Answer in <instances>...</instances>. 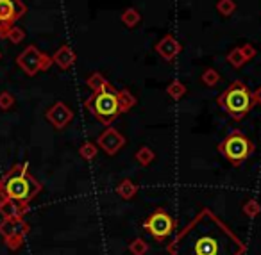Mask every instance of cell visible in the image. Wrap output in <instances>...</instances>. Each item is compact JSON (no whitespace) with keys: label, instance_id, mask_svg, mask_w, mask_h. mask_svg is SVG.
<instances>
[{"label":"cell","instance_id":"obj_9","mask_svg":"<svg viewBox=\"0 0 261 255\" xmlns=\"http://www.w3.org/2000/svg\"><path fill=\"white\" fill-rule=\"evenodd\" d=\"M125 143L127 141H125V137H123V134H120L118 130L113 129V127L104 129L97 137V147L100 148V150H104V154L109 155V157L118 154V152L125 147Z\"/></svg>","mask_w":261,"mask_h":255},{"label":"cell","instance_id":"obj_20","mask_svg":"<svg viewBox=\"0 0 261 255\" xmlns=\"http://www.w3.org/2000/svg\"><path fill=\"white\" fill-rule=\"evenodd\" d=\"M136 161H138V164L140 166H149V164H152L154 162V159H156V154H154V150L152 148H149V147H142L138 152H136Z\"/></svg>","mask_w":261,"mask_h":255},{"label":"cell","instance_id":"obj_6","mask_svg":"<svg viewBox=\"0 0 261 255\" xmlns=\"http://www.w3.org/2000/svg\"><path fill=\"white\" fill-rule=\"evenodd\" d=\"M16 65L20 66V70H22L25 75L34 77L40 72H47L54 63H52V55L41 52L40 48L34 47V45H27L18 54V58H16Z\"/></svg>","mask_w":261,"mask_h":255},{"label":"cell","instance_id":"obj_29","mask_svg":"<svg viewBox=\"0 0 261 255\" xmlns=\"http://www.w3.org/2000/svg\"><path fill=\"white\" fill-rule=\"evenodd\" d=\"M13 105H15V97L9 91H2L0 93V109L2 111H9Z\"/></svg>","mask_w":261,"mask_h":255},{"label":"cell","instance_id":"obj_10","mask_svg":"<svg viewBox=\"0 0 261 255\" xmlns=\"http://www.w3.org/2000/svg\"><path fill=\"white\" fill-rule=\"evenodd\" d=\"M45 116H47L48 123H50L56 130H63L73 120V111L65 102H56V104L45 112Z\"/></svg>","mask_w":261,"mask_h":255},{"label":"cell","instance_id":"obj_26","mask_svg":"<svg viewBox=\"0 0 261 255\" xmlns=\"http://www.w3.org/2000/svg\"><path fill=\"white\" fill-rule=\"evenodd\" d=\"M242 211H243V214L249 216V218H256L257 214H261V204L257 200H254V198H250V200H247L245 204H243Z\"/></svg>","mask_w":261,"mask_h":255},{"label":"cell","instance_id":"obj_18","mask_svg":"<svg viewBox=\"0 0 261 255\" xmlns=\"http://www.w3.org/2000/svg\"><path fill=\"white\" fill-rule=\"evenodd\" d=\"M108 79H106L104 75H102L100 72H93L91 75H88L86 79V86L90 88L91 93H97V91H102L106 86H108Z\"/></svg>","mask_w":261,"mask_h":255},{"label":"cell","instance_id":"obj_15","mask_svg":"<svg viewBox=\"0 0 261 255\" xmlns=\"http://www.w3.org/2000/svg\"><path fill=\"white\" fill-rule=\"evenodd\" d=\"M116 194H118L122 200H133V198L138 194V184L133 182L130 179H123L116 186Z\"/></svg>","mask_w":261,"mask_h":255},{"label":"cell","instance_id":"obj_31","mask_svg":"<svg viewBox=\"0 0 261 255\" xmlns=\"http://www.w3.org/2000/svg\"><path fill=\"white\" fill-rule=\"evenodd\" d=\"M252 100H254V105H261V84L252 91Z\"/></svg>","mask_w":261,"mask_h":255},{"label":"cell","instance_id":"obj_11","mask_svg":"<svg viewBox=\"0 0 261 255\" xmlns=\"http://www.w3.org/2000/svg\"><path fill=\"white\" fill-rule=\"evenodd\" d=\"M154 50H156V54L160 58H163V61L172 63L182 52V45L179 43V40L174 34H167V36H163L158 41Z\"/></svg>","mask_w":261,"mask_h":255},{"label":"cell","instance_id":"obj_7","mask_svg":"<svg viewBox=\"0 0 261 255\" xmlns=\"http://www.w3.org/2000/svg\"><path fill=\"white\" fill-rule=\"evenodd\" d=\"M143 229L150 234L156 241L163 243L165 239L172 236L175 229H177V221L168 214L165 209H156L149 214V218L143 221Z\"/></svg>","mask_w":261,"mask_h":255},{"label":"cell","instance_id":"obj_23","mask_svg":"<svg viewBox=\"0 0 261 255\" xmlns=\"http://www.w3.org/2000/svg\"><path fill=\"white\" fill-rule=\"evenodd\" d=\"M200 80H202L204 86L215 88L218 82H220V73H218L215 68H206L202 72V75H200Z\"/></svg>","mask_w":261,"mask_h":255},{"label":"cell","instance_id":"obj_16","mask_svg":"<svg viewBox=\"0 0 261 255\" xmlns=\"http://www.w3.org/2000/svg\"><path fill=\"white\" fill-rule=\"evenodd\" d=\"M120 22L125 27H129V29H135V27L142 22V15H140L138 9L127 8V9H123V13L120 15Z\"/></svg>","mask_w":261,"mask_h":255},{"label":"cell","instance_id":"obj_21","mask_svg":"<svg viewBox=\"0 0 261 255\" xmlns=\"http://www.w3.org/2000/svg\"><path fill=\"white\" fill-rule=\"evenodd\" d=\"M225 59H227V63L232 66V68H242V66L247 63L245 55L242 54V48L240 47H234L232 50H229V54L225 55Z\"/></svg>","mask_w":261,"mask_h":255},{"label":"cell","instance_id":"obj_3","mask_svg":"<svg viewBox=\"0 0 261 255\" xmlns=\"http://www.w3.org/2000/svg\"><path fill=\"white\" fill-rule=\"evenodd\" d=\"M217 104L220 109H224L234 122L243 120L254 107L252 100V91L242 82V80H234L227 86V90L217 98Z\"/></svg>","mask_w":261,"mask_h":255},{"label":"cell","instance_id":"obj_4","mask_svg":"<svg viewBox=\"0 0 261 255\" xmlns=\"http://www.w3.org/2000/svg\"><path fill=\"white\" fill-rule=\"evenodd\" d=\"M84 107L106 127H109L122 115L118 105V91L111 84H108L102 91L91 93V97L84 100Z\"/></svg>","mask_w":261,"mask_h":255},{"label":"cell","instance_id":"obj_2","mask_svg":"<svg viewBox=\"0 0 261 255\" xmlns=\"http://www.w3.org/2000/svg\"><path fill=\"white\" fill-rule=\"evenodd\" d=\"M41 184L29 173L27 164H15L0 179V202L4 198L29 204L41 191Z\"/></svg>","mask_w":261,"mask_h":255},{"label":"cell","instance_id":"obj_30","mask_svg":"<svg viewBox=\"0 0 261 255\" xmlns=\"http://www.w3.org/2000/svg\"><path fill=\"white\" fill-rule=\"evenodd\" d=\"M240 48H242V54L245 55L247 63H249V61H252V59L256 58L257 50H256V48H254V47H252V45H250V43H245V45H242V47H240Z\"/></svg>","mask_w":261,"mask_h":255},{"label":"cell","instance_id":"obj_13","mask_svg":"<svg viewBox=\"0 0 261 255\" xmlns=\"http://www.w3.org/2000/svg\"><path fill=\"white\" fill-rule=\"evenodd\" d=\"M31 226L27 221H23V218H4L0 221V236L9 237L15 234H29Z\"/></svg>","mask_w":261,"mask_h":255},{"label":"cell","instance_id":"obj_24","mask_svg":"<svg viewBox=\"0 0 261 255\" xmlns=\"http://www.w3.org/2000/svg\"><path fill=\"white\" fill-rule=\"evenodd\" d=\"M129 251L133 255H147L149 251V243L143 237H136L129 243Z\"/></svg>","mask_w":261,"mask_h":255},{"label":"cell","instance_id":"obj_19","mask_svg":"<svg viewBox=\"0 0 261 255\" xmlns=\"http://www.w3.org/2000/svg\"><path fill=\"white\" fill-rule=\"evenodd\" d=\"M186 86L181 82V80H172L170 84L167 86V95L172 98V100H181L182 97L186 95Z\"/></svg>","mask_w":261,"mask_h":255},{"label":"cell","instance_id":"obj_28","mask_svg":"<svg viewBox=\"0 0 261 255\" xmlns=\"http://www.w3.org/2000/svg\"><path fill=\"white\" fill-rule=\"evenodd\" d=\"M6 40H9L13 45H18V43H22L23 40H25V31L22 29V27H13L11 31L8 33V38Z\"/></svg>","mask_w":261,"mask_h":255},{"label":"cell","instance_id":"obj_1","mask_svg":"<svg viewBox=\"0 0 261 255\" xmlns=\"http://www.w3.org/2000/svg\"><path fill=\"white\" fill-rule=\"evenodd\" d=\"M168 255H245L247 244L204 207L167 246Z\"/></svg>","mask_w":261,"mask_h":255},{"label":"cell","instance_id":"obj_17","mask_svg":"<svg viewBox=\"0 0 261 255\" xmlns=\"http://www.w3.org/2000/svg\"><path fill=\"white\" fill-rule=\"evenodd\" d=\"M136 104H138V100H136V97L130 93L129 90L118 91V105H120V112H122V115L123 112H129Z\"/></svg>","mask_w":261,"mask_h":255},{"label":"cell","instance_id":"obj_27","mask_svg":"<svg viewBox=\"0 0 261 255\" xmlns=\"http://www.w3.org/2000/svg\"><path fill=\"white\" fill-rule=\"evenodd\" d=\"M25 234H15V236H9V237H4L6 241V246L9 248V250L16 251L20 250V248L23 246V243H25Z\"/></svg>","mask_w":261,"mask_h":255},{"label":"cell","instance_id":"obj_22","mask_svg":"<svg viewBox=\"0 0 261 255\" xmlns=\"http://www.w3.org/2000/svg\"><path fill=\"white\" fill-rule=\"evenodd\" d=\"M98 154V147L97 143H91V141H86L79 147V155L84 159V161H93Z\"/></svg>","mask_w":261,"mask_h":255},{"label":"cell","instance_id":"obj_12","mask_svg":"<svg viewBox=\"0 0 261 255\" xmlns=\"http://www.w3.org/2000/svg\"><path fill=\"white\" fill-rule=\"evenodd\" d=\"M29 212V204L13 200V198H4L0 202V216L2 218H23Z\"/></svg>","mask_w":261,"mask_h":255},{"label":"cell","instance_id":"obj_25","mask_svg":"<svg viewBox=\"0 0 261 255\" xmlns=\"http://www.w3.org/2000/svg\"><path fill=\"white\" fill-rule=\"evenodd\" d=\"M217 11L220 13L224 18H229L231 15H234L236 2H234V0H218V2H217Z\"/></svg>","mask_w":261,"mask_h":255},{"label":"cell","instance_id":"obj_5","mask_svg":"<svg viewBox=\"0 0 261 255\" xmlns=\"http://www.w3.org/2000/svg\"><path fill=\"white\" fill-rule=\"evenodd\" d=\"M217 148L232 166H242L254 154V150H256L254 143L242 130H234V132L227 134Z\"/></svg>","mask_w":261,"mask_h":255},{"label":"cell","instance_id":"obj_32","mask_svg":"<svg viewBox=\"0 0 261 255\" xmlns=\"http://www.w3.org/2000/svg\"><path fill=\"white\" fill-rule=\"evenodd\" d=\"M0 58H2V54H0Z\"/></svg>","mask_w":261,"mask_h":255},{"label":"cell","instance_id":"obj_8","mask_svg":"<svg viewBox=\"0 0 261 255\" xmlns=\"http://www.w3.org/2000/svg\"><path fill=\"white\" fill-rule=\"evenodd\" d=\"M27 13L22 0H0V38L6 40L15 23Z\"/></svg>","mask_w":261,"mask_h":255},{"label":"cell","instance_id":"obj_14","mask_svg":"<svg viewBox=\"0 0 261 255\" xmlns=\"http://www.w3.org/2000/svg\"><path fill=\"white\" fill-rule=\"evenodd\" d=\"M75 61H77V55L70 45H61V47L54 52V55H52V63H54L56 66H59L61 70H70L75 65Z\"/></svg>","mask_w":261,"mask_h":255}]
</instances>
